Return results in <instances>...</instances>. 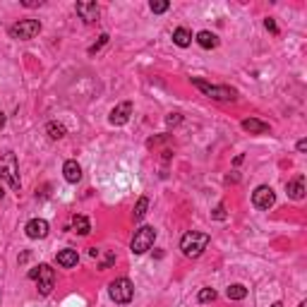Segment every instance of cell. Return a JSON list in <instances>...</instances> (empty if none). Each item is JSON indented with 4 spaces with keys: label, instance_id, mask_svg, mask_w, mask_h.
I'll list each match as a JSON object with an SVG mask.
<instances>
[{
    "label": "cell",
    "instance_id": "cell-1",
    "mask_svg": "<svg viewBox=\"0 0 307 307\" xmlns=\"http://www.w3.org/2000/svg\"><path fill=\"white\" fill-rule=\"evenodd\" d=\"M192 87L199 89L204 96H209V99H216V101H235L238 99V91H235L233 87H228V84L216 87V84H209V82L199 80V77H192Z\"/></svg>",
    "mask_w": 307,
    "mask_h": 307
},
{
    "label": "cell",
    "instance_id": "cell-2",
    "mask_svg": "<svg viewBox=\"0 0 307 307\" xmlns=\"http://www.w3.org/2000/svg\"><path fill=\"white\" fill-rule=\"evenodd\" d=\"M209 233H197V231H190V233H185L182 235V240H180V250L185 257H199V254L207 250V245H209Z\"/></svg>",
    "mask_w": 307,
    "mask_h": 307
},
{
    "label": "cell",
    "instance_id": "cell-3",
    "mask_svg": "<svg viewBox=\"0 0 307 307\" xmlns=\"http://www.w3.org/2000/svg\"><path fill=\"white\" fill-rule=\"evenodd\" d=\"M0 178L3 180H8V185L12 190H19V166H17V156L12 151L3 154L0 156Z\"/></svg>",
    "mask_w": 307,
    "mask_h": 307
},
{
    "label": "cell",
    "instance_id": "cell-4",
    "mask_svg": "<svg viewBox=\"0 0 307 307\" xmlns=\"http://www.w3.org/2000/svg\"><path fill=\"white\" fill-rule=\"evenodd\" d=\"M108 293H110V300H113V302H118V305H127V302H132L135 286H132V281H130V279L123 276V279L110 281Z\"/></svg>",
    "mask_w": 307,
    "mask_h": 307
},
{
    "label": "cell",
    "instance_id": "cell-5",
    "mask_svg": "<svg viewBox=\"0 0 307 307\" xmlns=\"http://www.w3.org/2000/svg\"><path fill=\"white\" fill-rule=\"evenodd\" d=\"M41 31V22L39 19H22L17 24L10 27V39H17V41H29Z\"/></svg>",
    "mask_w": 307,
    "mask_h": 307
},
{
    "label": "cell",
    "instance_id": "cell-6",
    "mask_svg": "<svg viewBox=\"0 0 307 307\" xmlns=\"http://www.w3.org/2000/svg\"><path fill=\"white\" fill-rule=\"evenodd\" d=\"M154 240H156V231H154V226L137 228L135 238H132V252H135V254H144L146 250H151Z\"/></svg>",
    "mask_w": 307,
    "mask_h": 307
},
{
    "label": "cell",
    "instance_id": "cell-7",
    "mask_svg": "<svg viewBox=\"0 0 307 307\" xmlns=\"http://www.w3.org/2000/svg\"><path fill=\"white\" fill-rule=\"evenodd\" d=\"M274 202H276V192L271 190L269 185H259V187L252 192V204L257 209H262V211L274 207Z\"/></svg>",
    "mask_w": 307,
    "mask_h": 307
},
{
    "label": "cell",
    "instance_id": "cell-8",
    "mask_svg": "<svg viewBox=\"0 0 307 307\" xmlns=\"http://www.w3.org/2000/svg\"><path fill=\"white\" fill-rule=\"evenodd\" d=\"M36 283H39V293H41V295H48V293L53 290L55 271L51 269L48 264H41V266H39V279H36Z\"/></svg>",
    "mask_w": 307,
    "mask_h": 307
},
{
    "label": "cell",
    "instance_id": "cell-9",
    "mask_svg": "<svg viewBox=\"0 0 307 307\" xmlns=\"http://www.w3.org/2000/svg\"><path fill=\"white\" fill-rule=\"evenodd\" d=\"M130 116H132V103L130 101H123V103H118L116 108L110 110L108 123L110 125H125L127 120H130Z\"/></svg>",
    "mask_w": 307,
    "mask_h": 307
},
{
    "label": "cell",
    "instance_id": "cell-10",
    "mask_svg": "<svg viewBox=\"0 0 307 307\" xmlns=\"http://www.w3.org/2000/svg\"><path fill=\"white\" fill-rule=\"evenodd\" d=\"M77 15H80L87 24H91V22H96L99 19V5L94 3V0H82V3H77Z\"/></svg>",
    "mask_w": 307,
    "mask_h": 307
},
{
    "label": "cell",
    "instance_id": "cell-11",
    "mask_svg": "<svg viewBox=\"0 0 307 307\" xmlns=\"http://www.w3.org/2000/svg\"><path fill=\"white\" fill-rule=\"evenodd\" d=\"M24 233L31 240H41V238L48 235V221H44V218H31L27 226H24Z\"/></svg>",
    "mask_w": 307,
    "mask_h": 307
},
{
    "label": "cell",
    "instance_id": "cell-12",
    "mask_svg": "<svg viewBox=\"0 0 307 307\" xmlns=\"http://www.w3.org/2000/svg\"><path fill=\"white\" fill-rule=\"evenodd\" d=\"M243 130L245 132H250V135H266V132H269V125L262 123V120H257V118H245Z\"/></svg>",
    "mask_w": 307,
    "mask_h": 307
},
{
    "label": "cell",
    "instance_id": "cell-13",
    "mask_svg": "<svg viewBox=\"0 0 307 307\" xmlns=\"http://www.w3.org/2000/svg\"><path fill=\"white\" fill-rule=\"evenodd\" d=\"M286 192H288L290 199H302L305 197V178H302V175L293 178V180L286 185Z\"/></svg>",
    "mask_w": 307,
    "mask_h": 307
},
{
    "label": "cell",
    "instance_id": "cell-14",
    "mask_svg": "<svg viewBox=\"0 0 307 307\" xmlns=\"http://www.w3.org/2000/svg\"><path fill=\"white\" fill-rule=\"evenodd\" d=\"M63 175H65V180L67 182H80L82 180V166L77 161H65L63 166Z\"/></svg>",
    "mask_w": 307,
    "mask_h": 307
},
{
    "label": "cell",
    "instance_id": "cell-15",
    "mask_svg": "<svg viewBox=\"0 0 307 307\" xmlns=\"http://www.w3.org/2000/svg\"><path fill=\"white\" fill-rule=\"evenodd\" d=\"M55 259H58V264H60V266H65V269H72V266H77V262H80V254H77V250H60Z\"/></svg>",
    "mask_w": 307,
    "mask_h": 307
},
{
    "label": "cell",
    "instance_id": "cell-16",
    "mask_svg": "<svg viewBox=\"0 0 307 307\" xmlns=\"http://www.w3.org/2000/svg\"><path fill=\"white\" fill-rule=\"evenodd\" d=\"M173 44L180 46V48H187V46L192 44L190 29H185V27H178V29H175V31H173Z\"/></svg>",
    "mask_w": 307,
    "mask_h": 307
},
{
    "label": "cell",
    "instance_id": "cell-17",
    "mask_svg": "<svg viewBox=\"0 0 307 307\" xmlns=\"http://www.w3.org/2000/svg\"><path fill=\"white\" fill-rule=\"evenodd\" d=\"M197 44L202 46V48H207V51H209V48H216V46H218V36L204 29V31H199V34H197Z\"/></svg>",
    "mask_w": 307,
    "mask_h": 307
},
{
    "label": "cell",
    "instance_id": "cell-18",
    "mask_svg": "<svg viewBox=\"0 0 307 307\" xmlns=\"http://www.w3.org/2000/svg\"><path fill=\"white\" fill-rule=\"evenodd\" d=\"M72 231L74 233H80V235H89V231H91L89 218L87 216H74L72 218Z\"/></svg>",
    "mask_w": 307,
    "mask_h": 307
},
{
    "label": "cell",
    "instance_id": "cell-19",
    "mask_svg": "<svg viewBox=\"0 0 307 307\" xmlns=\"http://www.w3.org/2000/svg\"><path fill=\"white\" fill-rule=\"evenodd\" d=\"M46 132H48L51 139H63V137L67 135L65 125H60V123H48V125H46Z\"/></svg>",
    "mask_w": 307,
    "mask_h": 307
},
{
    "label": "cell",
    "instance_id": "cell-20",
    "mask_svg": "<svg viewBox=\"0 0 307 307\" xmlns=\"http://www.w3.org/2000/svg\"><path fill=\"white\" fill-rule=\"evenodd\" d=\"M226 295L231 300H245V298H247V288H245V286H240V283H233V286H228Z\"/></svg>",
    "mask_w": 307,
    "mask_h": 307
},
{
    "label": "cell",
    "instance_id": "cell-21",
    "mask_svg": "<svg viewBox=\"0 0 307 307\" xmlns=\"http://www.w3.org/2000/svg\"><path fill=\"white\" fill-rule=\"evenodd\" d=\"M146 209H149V197H139L135 204V221H142L146 216Z\"/></svg>",
    "mask_w": 307,
    "mask_h": 307
},
{
    "label": "cell",
    "instance_id": "cell-22",
    "mask_svg": "<svg viewBox=\"0 0 307 307\" xmlns=\"http://www.w3.org/2000/svg\"><path fill=\"white\" fill-rule=\"evenodd\" d=\"M199 302H214L216 300V290L214 288H202L199 290V295H197Z\"/></svg>",
    "mask_w": 307,
    "mask_h": 307
},
{
    "label": "cell",
    "instance_id": "cell-23",
    "mask_svg": "<svg viewBox=\"0 0 307 307\" xmlns=\"http://www.w3.org/2000/svg\"><path fill=\"white\" fill-rule=\"evenodd\" d=\"M168 8H171L168 0H151V12L154 15H161V12H166Z\"/></svg>",
    "mask_w": 307,
    "mask_h": 307
},
{
    "label": "cell",
    "instance_id": "cell-24",
    "mask_svg": "<svg viewBox=\"0 0 307 307\" xmlns=\"http://www.w3.org/2000/svg\"><path fill=\"white\" fill-rule=\"evenodd\" d=\"M106 44H108V34H101V36H99V41H96V44H94V46H91V48H89V53L94 55V53H96V51H101V48H103V46H106Z\"/></svg>",
    "mask_w": 307,
    "mask_h": 307
},
{
    "label": "cell",
    "instance_id": "cell-25",
    "mask_svg": "<svg viewBox=\"0 0 307 307\" xmlns=\"http://www.w3.org/2000/svg\"><path fill=\"white\" fill-rule=\"evenodd\" d=\"M264 27L269 29L271 34H279V27H276V22H274V17H266V19H264Z\"/></svg>",
    "mask_w": 307,
    "mask_h": 307
},
{
    "label": "cell",
    "instance_id": "cell-26",
    "mask_svg": "<svg viewBox=\"0 0 307 307\" xmlns=\"http://www.w3.org/2000/svg\"><path fill=\"white\" fill-rule=\"evenodd\" d=\"M180 120H182V118H180V113H171V116L166 118V125H168V127H173V125H178Z\"/></svg>",
    "mask_w": 307,
    "mask_h": 307
},
{
    "label": "cell",
    "instance_id": "cell-27",
    "mask_svg": "<svg viewBox=\"0 0 307 307\" xmlns=\"http://www.w3.org/2000/svg\"><path fill=\"white\" fill-rule=\"evenodd\" d=\"M214 218H218V221L226 218V209H223V204H218V207L214 209Z\"/></svg>",
    "mask_w": 307,
    "mask_h": 307
},
{
    "label": "cell",
    "instance_id": "cell-28",
    "mask_svg": "<svg viewBox=\"0 0 307 307\" xmlns=\"http://www.w3.org/2000/svg\"><path fill=\"white\" fill-rule=\"evenodd\" d=\"M22 5H24V8H36V5H41V3H36V0H24Z\"/></svg>",
    "mask_w": 307,
    "mask_h": 307
},
{
    "label": "cell",
    "instance_id": "cell-29",
    "mask_svg": "<svg viewBox=\"0 0 307 307\" xmlns=\"http://www.w3.org/2000/svg\"><path fill=\"white\" fill-rule=\"evenodd\" d=\"M298 151H307V139H300L298 142Z\"/></svg>",
    "mask_w": 307,
    "mask_h": 307
},
{
    "label": "cell",
    "instance_id": "cell-30",
    "mask_svg": "<svg viewBox=\"0 0 307 307\" xmlns=\"http://www.w3.org/2000/svg\"><path fill=\"white\" fill-rule=\"evenodd\" d=\"M5 123H8V116H5V113H3V110H0V130H3V127H5Z\"/></svg>",
    "mask_w": 307,
    "mask_h": 307
},
{
    "label": "cell",
    "instance_id": "cell-31",
    "mask_svg": "<svg viewBox=\"0 0 307 307\" xmlns=\"http://www.w3.org/2000/svg\"><path fill=\"white\" fill-rule=\"evenodd\" d=\"M29 279H34V281L39 279V266H36V269H31V271H29Z\"/></svg>",
    "mask_w": 307,
    "mask_h": 307
},
{
    "label": "cell",
    "instance_id": "cell-32",
    "mask_svg": "<svg viewBox=\"0 0 307 307\" xmlns=\"http://www.w3.org/2000/svg\"><path fill=\"white\" fill-rule=\"evenodd\" d=\"M271 307H283V302H274V305H271Z\"/></svg>",
    "mask_w": 307,
    "mask_h": 307
},
{
    "label": "cell",
    "instance_id": "cell-33",
    "mask_svg": "<svg viewBox=\"0 0 307 307\" xmlns=\"http://www.w3.org/2000/svg\"><path fill=\"white\" fill-rule=\"evenodd\" d=\"M3 197H5V190H3V187H0V199H3Z\"/></svg>",
    "mask_w": 307,
    "mask_h": 307
},
{
    "label": "cell",
    "instance_id": "cell-34",
    "mask_svg": "<svg viewBox=\"0 0 307 307\" xmlns=\"http://www.w3.org/2000/svg\"><path fill=\"white\" fill-rule=\"evenodd\" d=\"M298 307H307V302H305V300H302V302H300V305Z\"/></svg>",
    "mask_w": 307,
    "mask_h": 307
}]
</instances>
